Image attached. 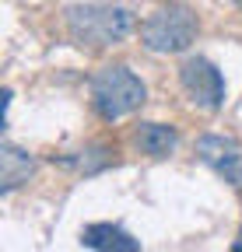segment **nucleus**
Segmentation results:
<instances>
[{
  "label": "nucleus",
  "mask_w": 242,
  "mask_h": 252,
  "mask_svg": "<svg viewBox=\"0 0 242 252\" xmlns=\"http://www.w3.org/2000/svg\"><path fill=\"white\" fill-rule=\"evenodd\" d=\"M179 81H183L186 94L200 109L214 112V109L225 105V77L207 56H190L183 67H179Z\"/></svg>",
  "instance_id": "4"
},
{
  "label": "nucleus",
  "mask_w": 242,
  "mask_h": 252,
  "mask_svg": "<svg viewBox=\"0 0 242 252\" xmlns=\"http://www.w3.org/2000/svg\"><path fill=\"white\" fill-rule=\"evenodd\" d=\"M235 252H242V235H239V242H235Z\"/></svg>",
  "instance_id": "9"
},
{
  "label": "nucleus",
  "mask_w": 242,
  "mask_h": 252,
  "mask_svg": "<svg viewBox=\"0 0 242 252\" xmlns=\"http://www.w3.org/2000/svg\"><path fill=\"white\" fill-rule=\"evenodd\" d=\"M81 245L95 249V252H140V242L127 231L112 224V220H99V224H88L81 231Z\"/></svg>",
  "instance_id": "6"
},
{
  "label": "nucleus",
  "mask_w": 242,
  "mask_h": 252,
  "mask_svg": "<svg viewBox=\"0 0 242 252\" xmlns=\"http://www.w3.org/2000/svg\"><path fill=\"white\" fill-rule=\"evenodd\" d=\"M134 144L151 158H169L175 151V144H179V133L172 126H165V123H140L134 130Z\"/></svg>",
  "instance_id": "8"
},
{
  "label": "nucleus",
  "mask_w": 242,
  "mask_h": 252,
  "mask_svg": "<svg viewBox=\"0 0 242 252\" xmlns=\"http://www.w3.org/2000/svg\"><path fill=\"white\" fill-rule=\"evenodd\" d=\"M232 4H235V7H239V11H242V0H232Z\"/></svg>",
  "instance_id": "10"
},
{
  "label": "nucleus",
  "mask_w": 242,
  "mask_h": 252,
  "mask_svg": "<svg viewBox=\"0 0 242 252\" xmlns=\"http://www.w3.org/2000/svg\"><path fill=\"white\" fill-rule=\"evenodd\" d=\"M197 154H200V161L210 165L225 182H232L235 189H242V147H239V140L207 133V137L197 140Z\"/></svg>",
  "instance_id": "5"
},
{
  "label": "nucleus",
  "mask_w": 242,
  "mask_h": 252,
  "mask_svg": "<svg viewBox=\"0 0 242 252\" xmlns=\"http://www.w3.org/2000/svg\"><path fill=\"white\" fill-rule=\"evenodd\" d=\"M147 98V88L144 81L130 70V67H102L95 77H92V105L102 119H119L134 109H140Z\"/></svg>",
  "instance_id": "2"
},
{
  "label": "nucleus",
  "mask_w": 242,
  "mask_h": 252,
  "mask_svg": "<svg viewBox=\"0 0 242 252\" xmlns=\"http://www.w3.org/2000/svg\"><path fill=\"white\" fill-rule=\"evenodd\" d=\"M197 14L186 4H165L140 25V42L151 53H183L197 39Z\"/></svg>",
  "instance_id": "3"
},
{
  "label": "nucleus",
  "mask_w": 242,
  "mask_h": 252,
  "mask_svg": "<svg viewBox=\"0 0 242 252\" xmlns=\"http://www.w3.org/2000/svg\"><path fill=\"white\" fill-rule=\"evenodd\" d=\"M35 172V158L14 147V144H0V193H11L21 182H28V175Z\"/></svg>",
  "instance_id": "7"
},
{
  "label": "nucleus",
  "mask_w": 242,
  "mask_h": 252,
  "mask_svg": "<svg viewBox=\"0 0 242 252\" xmlns=\"http://www.w3.org/2000/svg\"><path fill=\"white\" fill-rule=\"evenodd\" d=\"M67 32H70L74 46H81V49L116 46L134 32V11L127 4H112V0L74 4V7H67Z\"/></svg>",
  "instance_id": "1"
}]
</instances>
